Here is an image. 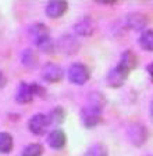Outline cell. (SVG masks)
Segmentation results:
<instances>
[{
    "mask_svg": "<svg viewBox=\"0 0 153 156\" xmlns=\"http://www.w3.org/2000/svg\"><path fill=\"white\" fill-rule=\"evenodd\" d=\"M81 119H82V124L86 128H93V127L99 126L102 123L103 116H102V110L86 106L81 112Z\"/></svg>",
    "mask_w": 153,
    "mask_h": 156,
    "instance_id": "cell-4",
    "label": "cell"
},
{
    "mask_svg": "<svg viewBox=\"0 0 153 156\" xmlns=\"http://www.w3.org/2000/svg\"><path fill=\"white\" fill-rule=\"evenodd\" d=\"M68 9V3L67 2H63V0H53L49 2L47 6H46V16L49 18H59L63 14L67 11Z\"/></svg>",
    "mask_w": 153,
    "mask_h": 156,
    "instance_id": "cell-9",
    "label": "cell"
},
{
    "mask_svg": "<svg viewBox=\"0 0 153 156\" xmlns=\"http://www.w3.org/2000/svg\"><path fill=\"white\" fill-rule=\"evenodd\" d=\"M125 25L134 31H142L148 25V17L141 13H131L125 17Z\"/></svg>",
    "mask_w": 153,
    "mask_h": 156,
    "instance_id": "cell-10",
    "label": "cell"
},
{
    "mask_svg": "<svg viewBox=\"0 0 153 156\" xmlns=\"http://www.w3.org/2000/svg\"><path fill=\"white\" fill-rule=\"evenodd\" d=\"M148 73H149V75H150V80L153 81V63H150V64L148 66Z\"/></svg>",
    "mask_w": 153,
    "mask_h": 156,
    "instance_id": "cell-25",
    "label": "cell"
},
{
    "mask_svg": "<svg viewBox=\"0 0 153 156\" xmlns=\"http://www.w3.org/2000/svg\"><path fill=\"white\" fill-rule=\"evenodd\" d=\"M32 98H33V94H32V89H31V85L30 84H25V82H21L18 89H17V94H16V101L18 103H30L32 102Z\"/></svg>",
    "mask_w": 153,
    "mask_h": 156,
    "instance_id": "cell-14",
    "label": "cell"
},
{
    "mask_svg": "<svg viewBox=\"0 0 153 156\" xmlns=\"http://www.w3.org/2000/svg\"><path fill=\"white\" fill-rule=\"evenodd\" d=\"M38 48L45 53H53L56 49H57V46H56V42H53L50 38H47V39H45L43 42H40L39 45H38Z\"/></svg>",
    "mask_w": 153,
    "mask_h": 156,
    "instance_id": "cell-22",
    "label": "cell"
},
{
    "mask_svg": "<svg viewBox=\"0 0 153 156\" xmlns=\"http://www.w3.org/2000/svg\"><path fill=\"white\" fill-rule=\"evenodd\" d=\"M49 120H50V124H61L65 119V112L63 107H54L52 112H50L49 116Z\"/></svg>",
    "mask_w": 153,
    "mask_h": 156,
    "instance_id": "cell-20",
    "label": "cell"
},
{
    "mask_svg": "<svg viewBox=\"0 0 153 156\" xmlns=\"http://www.w3.org/2000/svg\"><path fill=\"white\" fill-rule=\"evenodd\" d=\"M85 156H109V151L104 144H95L86 151Z\"/></svg>",
    "mask_w": 153,
    "mask_h": 156,
    "instance_id": "cell-19",
    "label": "cell"
},
{
    "mask_svg": "<svg viewBox=\"0 0 153 156\" xmlns=\"http://www.w3.org/2000/svg\"><path fill=\"white\" fill-rule=\"evenodd\" d=\"M95 29H96V24H95V20L91 16L82 17L74 25L75 34L79 36H91L95 32Z\"/></svg>",
    "mask_w": 153,
    "mask_h": 156,
    "instance_id": "cell-6",
    "label": "cell"
},
{
    "mask_svg": "<svg viewBox=\"0 0 153 156\" xmlns=\"http://www.w3.org/2000/svg\"><path fill=\"white\" fill-rule=\"evenodd\" d=\"M150 117L153 119V102L150 103Z\"/></svg>",
    "mask_w": 153,
    "mask_h": 156,
    "instance_id": "cell-26",
    "label": "cell"
},
{
    "mask_svg": "<svg viewBox=\"0 0 153 156\" xmlns=\"http://www.w3.org/2000/svg\"><path fill=\"white\" fill-rule=\"evenodd\" d=\"M50 124L49 117L46 114H35L33 117H31L30 121H28V128L32 134L35 135H42V134L46 133L47 127Z\"/></svg>",
    "mask_w": 153,
    "mask_h": 156,
    "instance_id": "cell-5",
    "label": "cell"
},
{
    "mask_svg": "<svg viewBox=\"0 0 153 156\" xmlns=\"http://www.w3.org/2000/svg\"><path fill=\"white\" fill-rule=\"evenodd\" d=\"M31 89H32L33 96H35V95L40 96V95L45 94V88H42L40 85H38V84H31Z\"/></svg>",
    "mask_w": 153,
    "mask_h": 156,
    "instance_id": "cell-23",
    "label": "cell"
},
{
    "mask_svg": "<svg viewBox=\"0 0 153 156\" xmlns=\"http://www.w3.org/2000/svg\"><path fill=\"white\" fill-rule=\"evenodd\" d=\"M42 78L46 82H50V84L59 82L63 78L61 67L57 64H53V63H47V64L42 68Z\"/></svg>",
    "mask_w": 153,
    "mask_h": 156,
    "instance_id": "cell-8",
    "label": "cell"
},
{
    "mask_svg": "<svg viewBox=\"0 0 153 156\" xmlns=\"http://www.w3.org/2000/svg\"><path fill=\"white\" fill-rule=\"evenodd\" d=\"M127 136L130 142L134 146H141L146 142L148 140V130L146 127L142 126L139 123H134L128 127L127 130Z\"/></svg>",
    "mask_w": 153,
    "mask_h": 156,
    "instance_id": "cell-2",
    "label": "cell"
},
{
    "mask_svg": "<svg viewBox=\"0 0 153 156\" xmlns=\"http://www.w3.org/2000/svg\"><path fill=\"white\" fill-rule=\"evenodd\" d=\"M42 153H43V148L38 142L26 145L23 151V156H42Z\"/></svg>",
    "mask_w": 153,
    "mask_h": 156,
    "instance_id": "cell-21",
    "label": "cell"
},
{
    "mask_svg": "<svg viewBox=\"0 0 153 156\" xmlns=\"http://www.w3.org/2000/svg\"><path fill=\"white\" fill-rule=\"evenodd\" d=\"M106 105V98L103 96V94L100 92H92L88 96V106L93 107V109H98V110H102Z\"/></svg>",
    "mask_w": 153,
    "mask_h": 156,
    "instance_id": "cell-17",
    "label": "cell"
},
{
    "mask_svg": "<svg viewBox=\"0 0 153 156\" xmlns=\"http://www.w3.org/2000/svg\"><path fill=\"white\" fill-rule=\"evenodd\" d=\"M30 36L32 38V41L39 45L40 42H43L45 39L50 38L49 36V28L42 23H36V24H32L30 27Z\"/></svg>",
    "mask_w": 153,
    "mask_h": 156,
    "instance_id": "cell-12",
    "label": "cell"
},
{
    "mask_svg": "<svg viewBox=\"0 0 153 156\" xmlns=\"http://www.w3.org/2000/svg\"><path fill=\"white\" fill-rule=\"evenodd\" d=\"M21 63L26 68H36L38 67V63H39L38 53L33 49H25L23 52V55H21Z\"/></svg>",
    "mask_w": 153,
    "mask_h": 156,
    "instance_id": "cell-15",
    "label": "cell"
},
{
    "mask_svg": "<svg viewBox=\"0 0 153 156\" xmlns=\"http://www.w3.org/2000/svg\"><path fill=\"white\" fill-rule=\"evenodd\" d=\"M14 140L9 133H0V153H10L13 151Z\"/></svg>",
    "mask_w": 153,
    "mask_h": 156,
    "instance_id": "cell-18",
    "label": "cell"
},
{
    "mask_svg": "<svg viewBox=\"0 0 153 156\" xmlns=\"http://www.w3.org/2000/svg\"><path fill=\"white\" fill-rule=\"evenodd\" d=\"M141 48L146 52H153V31L152 29H148V31H143L139 35L138 39Z\"/></svg>",
    "mask_w": 153,
    "mask_h": 156,
    "instance_id": "cell-16",
    "label": "cell"
},
{
    "mask_svg": "<svg viewBox=\"0 0 153 156\" xmlns=\"http://www.w3.org/2000/svg\"><path fill=\"white\" fill-rule=\"evenodd\" d=\"M127 77L128 74L124 70H121L118 66H116L114 68H111L110 71L107 74V78H106V81H107V85L111 88H120L125 84L127 81Z\"/></svg>",
    "mask_w": 153,
    "mask_h": 156,
    "instance_id": "cell-7",
    "label": "cell"
},
{
    "mask_svg": "<svg viewBox=\"0 0 153 156\" xmlns=\"http://www.w3.org/2000/svg\"><path fill=\"white\" fill-rule=\"evenodd\" d=\"M56 46L59 49V52H61L65 56H72L79 50L81 45L79 41L71 34H65V35L60 36L59 41L56 42Z\"/></svg>",
    "mask_w": 153,
    "mask_h": 156,
    "instance_id": "cell-1",
    "label": "cell"
},
{
    "mask_svg": "<svg viewBox=\"0 0 153 156\" xmlns=\"http://www.w3.org/2000/svg\"><path fill=\"white\" fill-rule=\"evenodd\" d=\"M47 144L53 149H63L67 144V136L63 130H53L47 136Z\"/></svg>",
    "mask_w": 153,
    "mask_h": 156,
    "instance_id": "cell-13",
    "label": "cell"
},
{
    "mask_svg": "<svg viewBox=\"0 0 153 156\" xmlns=\"http://www.w3.org/2000/svg\"><path fill=\"white\" fill-rule=\"evenodd\" d=\"M137 64H138V58H137V56H135V53H134L132 50H125V52L121 55L120 62H118L117 66L121 70H124L127 74H130L132 70H135Z\"/></svg>",
    "mask_w": 153,
    "mask_h": 156,
    "instance_id": "cell-11",
    "label": "cell"
},
{
    "mask_svg": "<svg viewBox=\"0 0 153 156\" xmlns=\"http://www.w3.org/2000/svg\"><path fill=\"white\" fill-rule=\"evenodd\" d=\"M6 84H7V78H6V75H4V73L0 70V88L6 87Z\"/></svg>",
    "mask_w": 153,
    "mask_h": 156,
    "instance_id": "cell-24",
    "label": "cell"
},
{
    "mask_svg": "<svg viewBox=\"0 0 153 156\" xmlns=\"http://www.w3.org/2000/svg\"><path fill=\"white\" fill-rule=\"evenodd\" d=\"M68 80L75 85H84L89 80V70L82 63H75L68 68Z\"/></svg>",
    "mask_w": 153,
    "mask_h": 156,
    "instance_id": "cell-3",
    "label": "cell"
}]
</instances>
